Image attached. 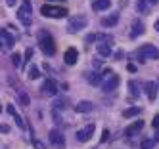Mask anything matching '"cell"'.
I'll return each mask as SVG.
<instances>
[{
    "mask_svg": "<svg viewBox=\"0 0 159 149\" xmlns=\"http://www.w3.org/2000/svg\"><path fill=\"white\" fill-rule=\"evenodd\" d=\"M40 14L44 17H52V19H61L67 15V10L65 8H60V6H52V4H44L40 8Z\"/></svg>",
    "mask_w": 159,
    "mask_h": 149,
    "instance_id": "7a4b0ae2",
    "label": "cell"
},
{
    "mask_svg": "<svg viewBox=\"0 0 159 149\" xmlns=\"http://www.w3.org/2000/svg\"><path fill=\"white\" fill-rule=\"evenodd\" d=\"M31 55H33V48H27V52H25V61L31 59Z\"/></svg>",
    "mask_w": 159,
    "mask_h": 149,
    "instance_id": "f1b7e54d",
    "label": "cell"
},
{
    "mask_svg": "<svg viewBox=\"0 0 159 149\" xmlns=\"http://www.w3.org/2000/svg\"><path fill=\"white\" fill-rule=\"evenodd\" d=\"M0 113H2V107H0Z\"/></svg>",
    "mask_w": 159,
    "mask_h": 149,
    "instance_id": "74e56055",
    "label": "cell"
},
{
    "mask_svg": "<svg viewBox=\"0 0 159 149\" xmlns=\"http://www.w3.org/2000/svg\"><path fill=\"white\" fill-rule=\"evenodd\" d=\"M138 11L150 14V4H148V0H138Z\"/></svg>",
    "mask_w": 159,
    "mask_h": 149,
    "instance_id": "44dd1931",
    "label": "cell"
},
{
    "mask_svg": "<svg viewBox=\"0 0 159 149\" xmlns=\"http://www.w3.org/2000/svg\"><path fill=\"white\" fill-rule=\"evenodd\" d=\"M39 44H40V50L46 54V55H54L56 52V44H54V38L46 31H40L39 33Z\"/></svg>",
    "mask_w": 159,
    "mask_h": 149,
    "instance_id": "6da1fadb",
    "label": "cell"
},
{
    "mask_svg": "<svg viewBox=\"0 0 159 149\" xmlns=\"http://www.w3.org/2000/svg\"><path fill=\"white\" fill-rule=\"evenodd\" d=\"M94 130H96V126L94 124H88V126H84V128H81L77 132V140L81 142V143H86L90 138L94 136Z\"/></svg>",
    "mask_w": 159,
    "mask_h": 149,
    "instance_id": "ba28073f",
    "label": "cell"
},
{
    "mask_svg": "<svg viewBox=\"0 0 159 149\" xmlns=\"http://www.w3.org/2000/svg\"><path fill=\"white\" fill-rule=\"evenodd\" d=\"M42 92H44L46 96H56V94H58V84H56V80L48 78L46 82L42 84Z\"/></svg>",
    "mask_w": 159,
    "mask_h": 149,
    "instance_id": "8fae6325",
    "label": "cell"
},
{
    "mask_svg": "<svg viewBox=\"0 0 159 149\" xmlns=\"http://www.w3.org/2000/svg\"><path fill=\"white\" fill-rule=\"evenodd\" d=\"M129 88H130V96H138V94H140L138 84H136L134 80H130V82H129Z\"/></svg>",
    "mask_w": 159,
    "mask_h": 149,
    "instance_id": "7402d4cb",
    "label": "cell"
},
{
    "mask_svg": "<svg viewBox=\"0 0 159 149\" xmlns=\"http://www.w3.org/2000/svg\"><path fill=\"white\" fill-rule=\"evenodd\" d=\"M48 140H50V143L56 145V147H63V145H65V138H63V134H61L60 130H52V132L48 134Z\"/></svg>",
    "mask_w": 159,
    "mask_h": 149,
    "instance_id": "30bf717a",
    "label": "cell"
},
{
    "mask_svg": "<svg viewBox=\"0 0 159 149\" xmlns=\"http://www.w3.org/2000/svg\"><path fill=\"white\" fill-rule=\"evenodd\" d=\"M140 57H146V59H159V48H155L153 44H144L138 50Z\"/></svg>",
    "mask_w": 159,
    "mask_h": 149,
    "instance_id": "277c9868",
    "label": "cell"
},
{
    "mask_svg": "<svg viewBox=\"0 0 159 149\" xmlns=\"http://www.w3.org/2000/svg\"><path fill=\"white\" fill-rule=\"evenodd\" d=\"M21 105H29V98H27V94H21Z\"/></svg>",
    "mask_w": 159,
    "mask_h": 149,
    "instance_id": "83f0119b",
    "label": "cell"
},
{
    "mask_svg": "<svg viewBox=\"0 0 159 149\" xmlns=\"http://www.w3.org/2000/svg\"><path fill=\"white\" fill-rule=\"evenodd\" d=\"M155 31H159V19L155 21Z\"/></svg>",
    "mask_w": 159,
    "mask_h": 149,
    "instance_id": "d590c367",
    "label": "cell"
},
{
    "mask_svg": "<svg viewBox=\"0 0 159 149\" xmlns=\"http://www.w3.org/2000/svg\"><path fill=\"white\" fill-rule=\"evenodd\" d=\"M63 59H65L67 65H75L77 59H79V52H77L75 48H67V50H65V55H63Z\"/></svg>",
    "mask_w": 159,
    "mask_h": 149,
    "instance_id": "4fadbf2b",
    "label": "cell"
},
{
    "mask_svg": "<svg viewBox=\"0 0 159 149\" xmlns=\"http://www.w3.org/2000/svg\"><path fill=\"white\" fill-rule=\"evenodd\" d=\"M48 2H63V0H48Z\"/></svg>",
    "mask_w": 159,
    "mask_h": 149,
    "instance_id": "8d00e7d4",
    "label": "cell"
},
{
    "mask_svg": "<svg viewBox=\"0 0 159 149\" xmlns=\"http://www.w3.org/2000/svg\"><path fill=\"white\" fill-rule=\"evenodd\" d=\"M14 46H16V38L6 29H2V31H0V48H2V50H12Z\"/></svg>",
    "mask_w": 159,
    "mask_h": 149,
    "instance_id": "8992f818",
    "label": "cell"
},
{
    "mask_svg": "<svg viewBox=\"0 0 159 149\" xmlns=\"http://www.w3.org/2000/svg\"><path fill=\"white\" fill-rule=\"evenodd\" d=\"M152 126H153V128L159 132V113H157L155 117H153V121H152Z\"/></svg>",
    "mask_w": 159,
    "mask_h": 149,
    "instance_id": "4316f807",
    "label": "cell"
},
{
    "mask_svg": "<svg viewBox=\"0 0 159 149\" xmlns=\"http://www.w3.org/2000/svg\"><path fill=\"white\" fill-rule=\"evenodd\" d=\"M86 27V17L84 15H75V17H71L69 19V25H67V31L69 33H79V31H83Z\"/></svg>",
    "mask_w": 159,
    "mask_h": 149,
    "instance_id": "5b68a950",
    "label": "cell"
},
{
    "mask_svg": "<svg viewBox=\"0 0 159 149\" xmlns=\"http://www.w3.org/2000/svg\"><path fill=\"white\" fill-rule=\"evenodd\" d=\"M157 2H159V0H148V4H150V6L152 4H157Z\"/></svg>",
    "mask_w": 159,
    "mask_h": 149,
    "instance_id": "e575fe53",
    "label": "cell"
},
{
    "mask_svg": "<svg viewBox=\"0 0 159 149\" xmlns=\"http://www.w3.org/2000/svg\"><path fill=\"white\" fill-rule=\"evenodd\" d=\"M138 115H140V107H130V109H125V111H123V117H125V119L138 117Z\"/></svg>",
    "mask_w": 159,
    "mask_h": 149,
    "instance_id": "d6986e66",
    "label": "cell"
},
{
    "mask_svg": "<svg viewBox=\"0 0 159 149\" xmlns=\"http://www.w3.org/2000/svg\"><path fill=\"white\" fill-rule=\"evenodd\" d=\"M14 119H16V122H17V126H19V128H25V122H23V119H21L17 113L14 115Z\"/></svg>",
    "mask_w": 159,
    "mask_h": 149,
    "instance_id": "484cf974",
    "label": "cell"
},
{
    "mask_svg": "<svg viewBox=\"0 0 159 149\" xmlns=\"http://www.w3.org/2000/svg\"><path fill=\"white\" fill-rule=\"evenodd\" d=\"M117 21H119V15L113 14V15H109V17H104V19H102V25H104V27H113V25H117Z\"/></svg>",
    "mask_w": 159,
    "mask_h": 149,
    "instance_id": "e0dca14e",
    "label": "cell"
},
{
    "mask_svg": "<svg viewBox=\"0 0 159 149\" xmlns=\"http://www.w3.org/2000/svg\"><path fill=\"white\" fill-rule=\"evenodd\" d=\"M144 92H146V96H148L150 101H155V98H157V84L155 82H146L144 84Z\"/></svg>",
    "mask_w": 159,
    "mask_h": 149,
    "instance_id": "7c38bea8",
    "label": "cell"
},
{
    "mask_svg": "<svg viewBox=\"0 0 159 149\" xmlns=\"http://www.w3.org/2000/svg\"><path fill=\"white\" fill-rule=\"evenodd\" d=\"M119 82H121V78H119L117 75H111V77H107V78L104 80V84H102L104 88H102V90H104L106 94H107V92H113V90L119 86Z\"/></svg>",
    "mask_w": 159,
    "mask_h": 149,
    "instance_id": "9c48e42d",
    "label": "cell"
},
{
    "mask_svg": "<svg viewBox=\"0 0 159 149\" xmlns=\"http://www.w3.org/2000/svg\"><path fill=\"white\" fill-rule=\"evenodd\" d=\"M17 19L23 23V25H31V21H33V11H31L29 0H25V2L17 8Z\"/></svg>",
    "mask_w": 159,
    "mask_h": 149,
    "instance_id": "3957f363",
    "label": "cell"
},
{
    "mask_svg": "<svg viewBox=\"0 0 159 149\" xmlns=\"http://www.w3.org/2000/svg\"><path fill=\"white\" fill-rule=\"evenodd\" d=\"M27 77H29L31 80H37V78L40 77L39 67H37V65H31V67H29V71H27Z\"/></svg>",
    "mask_w": 159,
    "mask_h": 149,
    "instance_id": "ffe728a7",
    "label": "cell"
},
{
    "mask_svg": "<svg viewBox=\"0 0 159 149\" xmlns=\"http://www.w3.org/2000/svg\"><path fill=\"white\" fill-rule=\"evenodd\" d=\"M6 111H8L10 115H12V117L16 115V107H14V105H8V107H6Z\"/></svg>",
    "mask_w": 159,
    "mask_h": 149,
    "instance_id": "f546056e",
    "label": "cell"
},
{
    "mask_svg": "<svg viewBox=\"0 0 159 149\" xmlns=\"http://www.w3.org/2000/svg\"><path fill=\"white\" fill-rule=\"evenodd\" d=\"M109 6H111L109 0H94V4H92L94 10H107Z\"/></svg>",
    "mask_w": 159,
    "mask_h": 149,
    "instance_id": "ac0fdd59",
    "label": "cell"
},
{
    "mask_svg": "<svg viewBox=\"0 0 159 149\" xmlns=\"http://www.w3.org/2000/svg\"><path fill=\"white\" fill-rule=\"evenodd\" d=\"M8 2V6H16V0H6Z\"/></svg>",
    "mask_w": 159,
    "mask_h": 149,
    "instance_id": "d6a6232c",
    "label": "cell"
},
{
    "mask_svg": "<svg viewBox=\"0 0 159 149\" xmlns=\"http://www.w3.org/2000/svg\"><path fill=\"white\" fill-rule=\"evenodd\" d=\"M107 134H109V130H104V136H102V142H106V140H107Z\"/></svg>",
    "mask_w": 159,
    "mask_h": 149,
    "instance_id": "1f68e13d",
    "label": "cell"
},
{
    "mask_svg": "<svg viewBox=\"0 0 159 149\" xmlns=\"http://www.w3.org/2000/svg\"><path fill=\"white\" fill-rule=\"evenodd\" d=\"M35 145H37V147H39V149H44V145H42V143H40V142H35Z\"/></svg>",
    "mask_w": 159,
    "mask_h": 149,
    "instance_id": "836d02e7",
    "label": "cell"
},
{
    "mask_svg": "<svg viewBox=\"0 0 159 149\" xmlns=\"http://www.w3.org/2000/svg\"><path fill=\"white\" fill-rule=\"evenodd\" d=\"M88 82H90V84H100V82H102V77H100L98 73H96V75H90V77H88Z\"/></svg>",
    "mask_w": 159,
    "mask_h": 149,
    "instance_id": "603a6c76",
    "label": "cell"
},
{
    "mask_svg": "<svg viewBox=\"0 0 159 149\" xmlns=\"http://www.w3.org/2000/svg\"><path fill=\"white\" fill-rule=\"evenodd\" d=\"M111 42H113V38L109 37V34H104L102 42H98V52H100V55L109 57V54H111Z\"/></svg>",
    "mask_w": 159,
    "mask_h": 149,
    "instance_id": "52a82bcc",
    "label": "cell"
},
{
    "mask_svg": "<svg viewBox=\"0 0 159 149\" xmlns=\"http://www.w3.org/2000/svg\"><path fill=\"white\" fill-rule=\"evenodd\" d=\"M92 109H94V103H92V101H88V99L79 101L77 105H75V111H77V113H90Z\"/></svg>",
    "mask_w": 159,
    "mask_h": 149,
    "instance_id": "5bb4252c",
    "label": "cell"
},
{
    "mask_svg": "<svg viewBox=\"0 0 159 149\" xmlns=\"http://www.w3.org/2000/svg\"><path fill=\"white\" fill-rule=\"evenodd\" d=\"M21 61H23V59H21V55H19V54H14V55H12V63H14L16 67H19Z\"/></svg>",
    "mask_w": 159,
    "mask_h": 149,
    "instance_id": "d4e9b609",
    "label": "cell"
},
{
    "mask_svg": "<svg viewBox=\"0 0 159 149\" xmlns=\"http://www.w3.org/2000/svg\"><path fill=\"white\" fill-rule=\"evenodd\" d=\"M144 23L142 21H134L132 23V29H130V38H138L140 34H144Z\"/></svg>",
    "mask_w": 159,
    "mask_h": 149,
    "instance_id": "2e32d148",
    "label": "cell"
},
{
    "mask_svg": "<svg viewBox=\"0 0 159 149\" xmlns=\"http://www.w3.org/2000/svg\"><path fill=\"white\" fill-rule=\"evenodd\" d=\"M155 145V140H144L142 142V149H152Z\"/></svg>",
    "mask_w": 159,
    "mask_h": 149,
    "instance_id": "cb8c5ba5",
    "label": "cell"
},
{
    "mask_svg": "<svg viewBox=\"0 0 159 149\" xmlns=\"http://www.w3.org/2000/svg\"><path fill=\"white\" fill-rule=\"evenodd\" d=\"M142 128H144V121H142V119H138L136 122H132L130 126H127V130H125V134H127V136H134L136 132H140Z\"/></svg>",
    "mask_w": 159,
    "mask_h": 149,
    "instance_id": "9a60e30c",
    "label": "cell"
},
{
    "mask_svg": "<svg viewBox=\"0 0 159 149\" xmlns=\"http://www.w3.org/2000/svg\"><path fill=\"white\" fill-rule=\"evenodd\" d=\"M0 132H10V126L8 124H0Z\"/></svg>",
    "mask_w": 159,
    "mask_h": 149,
    "instance_id": "4dcf8cb0",
    "label": "cell"
}]
</instances>
